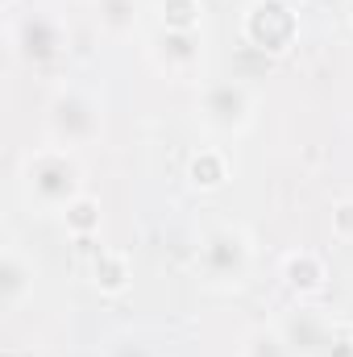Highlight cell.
<instances>
[{
	"label": "cell",
	"instance_id": "1",
	"mask_svg": "<svg viewBox=\"0 0 353 357\" xmlns=\"http://www.w3.org/2000/svg\"><path fill=\"white\" fill-rule=\"evenodd\" d=\"M25 183H29V191H33L42 204H63V208H67V204L80 195V167H75V158L63 154V150H42L38 158H29Z\"/></svg>",
	"mask_w": 353,
	"mask_h": 357
},
{
	"label": "cell",
	"instance_id": "2",
	"mask_svg": "<svg viewBox=\"0 0 353 357\" xmlns=\"http://www.w3.org/2000/svg\"><path fill=\"white\" fill-rule=\"evenodd\" d=\"M246 33H250V42H258L262 50L266 46H270V50H283V46L295 38V17H291L287 4L262 0V4L250 8V17H246Z\"/></svg>",
	"mask_w": 353,
	"mask_h": 357
},
{
	"label": "cell",
	"instance_id": "3",
	"mask_svg": "<svg viewBox=\"0 0 353 357\" xmlns=\"http://www.w3.org/2000/svg\"><path fill=\"white\" fill-rule=\"evenodd\" d=\"M91 274H96V287L100 291H108V295H117V291H125L129 287V258L125 254H112V250H104L100 258H96V266H91Z\"/></svg>",
	"mask_w": 353,
	"mask_h": 357
},
{
	"label": "cell",
	"instance_id": "4",
	"mask_svg": "<svg viewBox=\"0 0 353 357\" xmlns=\"http://www.w3.org/2000/svg\"><path fill=\"white\" fill-rule=\"evenodd\" d=\"M283 274H287V282H291L295 291H303V295L324 287V266H320L316 254H291L287 266H283Z\"/></svg>",
	"mask_w": 353,
	"mask_h": 357
},
{
	"label": "cell",
	"instance_id": "5",
	"mask_svg": "<svg viewBox=\"0 0 353 357\" xmlns=\"http://www.w3.org/2000/svg\"><path fill=\"white\" fill-rule=\"evenodd\" d=\"M63 220H67V229H71L75 237H91V233L100 229V199L75 195V199L63 208Z\"/></svg>",
	"mask_w": 353,
	"mask_h": 357
},
{
	"label": "cell",
	"instance_id": "6",
	"mask_svg": "<svg viewBox=\"0 0 353 357\" xmlns=\"http://www.w3.org/2000/svg\"><path fill=\"white\" fill-rule=\"evenodd\" d=\"M225 178H229V167H225V158L216 150H200L191 158V183L195 187H220Z\"/></svg>",
	"mask_w": 353,
	"mask_h": 357
},
{
	"label": "cell",
	"instance_id": "7",
	"mask_svg": "<svg viewBox=\"0 0 353 357\" xmlns=\"http://www.w3.org/2000/svg\"><path fill=\"white\" fill-rule=\"evenodd\" d=\"M80 121L96 129V112H91V108H84L75 96H67V100H59V104H54V129H59L67 142H71V133H75L71 125H80Z\"/></svg>",
	"mask_w": 353,
	"mask_h": 357
},
{
	"label": "cell",
	"instance_id": "8",
	"mask_svg": "<svg viewBox=\"0 0 353 357\" xmlns=\"http://www.w3.org/2000/svg\"><path fill=\"white\" fill-rule=\"evenodd\" d=\"M200 21V0H163V25L179 29V33H191Z\"/></svg>",
	"mask_w": 353,
	"mask_h": 357
},
{
	"label": "cell",
	"instance_id": "9",
	"mask_svg": "<svg viewBox=\"0 0 353 357\" xmlns=\"http://www.w3.org/2000/svg\"><path fill=\"white\" fill-rule=\"evenodd\" d=\"M100 21L108 33H125L133 25V0H100Z\"/></svg>",
	"mask_w": 353,
	"mask_h": 357
},
{
	"label": "cell",
	"instance_id": "10",
	"mask_svg": "<svg viewBox=\"0 0 353 357\" xmlns=\"http://www.w3.org/2000/svg\"><path fill=\"white\" fill-rule=\"evenodd\" d=\"M21 287H25L21 258H17V254H8V258H4V299H8V303H17V299H21Z\"/></svg>",
	"mask_w": 353,
	"mask_h": 357
},
{
	"label": "cell",
	"instance_id": "11",
	"mask_svg": "<svg viewBox=\"0 0 353 357\" xmlns=\"http://www.w3.org/2000/svg\"><path fill=\"white\" fill-rule=\"evenodd\" d=\"M333 233H337L341 241H353V199H345V204L333 208Z\"/></svg>",
	"mask_w": 353,
	"mask_h": 357
},
{
	"label": "cell",
	"instance_id": "12",
	"mask_svg": "<svg viewBox=\"0 0 353 357\" xmlns=\"http://www.w3.org/2000/svg\"><path fill=\"white\" fill-rule=\"evenodd\" d=\"M350 21H353V0H350Z\"/></svg>",
	"mask_w": 353,
	"mask_h": 357
}]
</instances>
